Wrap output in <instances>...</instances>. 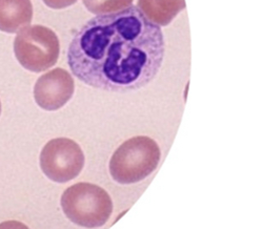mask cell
<instances>
[{
    "label": "cell",
    "mask_w": 262,
    "mask_h": 229,
    "mask_svg": "<svg viewBox=\"0 0 262 229\" xmlns=\"http://www.w3.org/2000/svg\"><path fill=\"white\" fill-rule=\"evenodd\" d=\"M165 54L163 33L138 7L96 16L76 34L68 63L75 77L106 91L125 93L151 82Z\"/></svg>",
    "instance_id": "6da1fadb"
},
{
    "label": "cell",
    "mask_w": 262,
    "mask_h": 229,
    "mask_svg": "<svg viewBox=\"0 0 262 229\" xmlns=\"http://www.w3.org/2000/svg\"><path fill=\"white\" fill-rule=\"evenodd\" d=\"M66 217L80 227L103 226L113 213V202L105 190L92 183H77L67 188L61 196Z\"/></svg>",
    "instance_id": "7a4b0ae2"
},
{
    "label": "cell",
    "mask_w": 262,
    "mask_h": 229,
    "mask_svg": "<svg viewBox=\"0 0 262 229\" xmlns=\"http://www.w3.org/2000/svg\"><path fill=\"white\" fill-rule=\"evenodd\" d=\"M159 147L147 137H134L122 143L112 156L110 174L119 184H133L146 178L156 168Z\"/></svg>",
    "instance_id": "3957f363"
},
{
    "label": "cell",
    "mask_w": 262,
    "mask_h": 229,
    "mask_svg": "<svg viewBox=\"0 0 262 229\" xmlns=\"http://www.w3.org/2000/svg\"><path fill=\"white\" fill-rule=\"evenodd\" d=\"M14 52L18 62L26 70L41 73L57 62L60 53L59 39L47 27H27L16 36Z\"/></svg>",
    "instance_id": "277c9868"
},
{
    "label": "cell",
    "mask_w": 262,
    "mask_h": 229,
    "mask_svg": "<svg viewBox=\"0 0 262 229\" xmlns=\"http://www.w3.org/2000/svg\"><path fill=\"white\" fill-rule=\"evenodd\" d=\"M83 166V151L71 139H53L41 150V170L50 180L56 183H67L75 179L81 173Z\"/></svg>",
    "instance_id": "5b68a950"
},
{
    "label": "cell",
    "mask_w": 262,
    "mask_h": 229,
    "mask_svg": "<svg viewBox=\"0 0 262 229\" xmlns=\"http://www.w3.org/2000/svg\"><path fill=\"white\" fill-rule=\"evenodd\" d=\"M75 83L72 75L63 68H55L42 75L34 86L36 103L46 110H57L73 97Z\"/></svg>",
    "instance_id": "8992f818"
},
{
    "label": "cell",
    "mask_w": 262,
    "mask_h": 229,
    "mask_svg": "<svg viewBox=\"0 0 262 229\" xmlns=\"http://www.w3.org/2000/svg\"><path fill=\"white\" fill-rule=\"evenodd\" d=\"M33 18L30 0H0V31L14 34L29 27Z\"/></svg>",
    "instance_id": "52a82bcc"
},
{
    "label": "cell",
    "mask_w": 262,
    "mask_h": 229,
    "mask_svg": "<svg viewBox=\"0 0 262 229\" xmlns=\"http://www.w3.org/2000/svg\"><path fill=\"white\" fill-rule=\"evenodd\" d=\"M138 8L149 19L160 26H167L184 9V0H138Z\"/></svg>",
    "instance_id": "ba28073f"
},
{
    "label": "cell",
    "mask_w": 262,
    "mask_h": 229,
    "mask_svg": "<svg viewBox=\"0 0 262 229\" xmlns=\"http://www.w3.org/2000/svg\"><path fill=\"white\" fill-rule=\"evenodd\" d=\"M82 2L91 13L105 15L117 13L129 8L134 0H82Z\"/></svg>",
    "instance_id": "9c48e42d"
},
{
    "label": "cell",
    "mask_w": 262,
    "mask_h": 229,
    "mask_svg": "<svg viewBox=\"0 0 262 229\" xmlns=\"http://www.w3.org/2000/svg\"><path fill=\"white\" fill-rule=\"evenodd\" d=\"M43 3L51 9L59 10L73 6L75 3H77V0H43Z\"/></svg>",
    "instance_id": "30bf717a"
},
{
    "label": "cell",
    "mask_w": 262,
    "mask_h": 229,
    "mask_svg": "<svg viewBox=\"0 0 262 229\" xmlns=\"http://www.w3.org/2000/svg\"><path fill=\"white\" fill-rule=\"evenodd\" d=\"M0 229H30L26 224L19 221H6L0 223Z\"/></svg>",
    "instance_id": "8fae6325"
},
{
    "label": "cell",
    "mask_w": 262,
    "mask_h": 229,
    "mask_svg": "<svg viewBox=\"0 0 262 229\" xmlns=\"http://www.w3.org/2000/svg\"><path fill=\"white\" fill-rule=\"evenodd\" d=\"M0 113H2V102H0Z\"/></svg>",
    "instance_id": "7c38bea8"
}]
</instances>
